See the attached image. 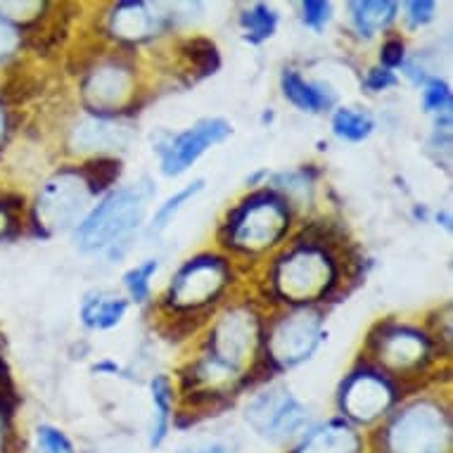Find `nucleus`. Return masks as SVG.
I'll return each instance as SVG.
<instances>
[{
  "mask_svg": "<svg viewBox=\"0 0 453 453\" xmlns=\"http://www.w3.org/2000/svg\"><path fill=\"white\" fill-rule=\"evenodd\" d=\"M111 34L128 43H142L166 27V15H159L148 3H121L111 15Z\"/></svg>",
  "mask_w": 453,
  "mask_h": 453,
  "instance_id": "nucleus-14",
  "label": "nucleus"
},
{
  "mask_svg": "<svg viewBox=\"0 0 453 453\" xmlns=\"http://www.w3.org/2000/svg\"><path fill=\"white\" fill-rule=\"evenodd\" d=\"M351 22L361 36L371 38L375 31L385 29L396 17V3L392 0H358L351 3Z\"/></svg>",
  "mask_w": 453,
  "mask_h": 453,
  "instance_id": "nucleus-19",
  "label": "nucleus"
},
{
  "mask_svg": "<svg viewBox=\"0 0 453 453\" xmlns=\"http://www.w3.org/2000/svg\"><path fill=\"white\" fill-rule=\"evenodd\" d=\"M434 3L432 0H416V3H409V19L413 27H423V24L432 22L434 19Z\"/></svg>",
  "mask_w": 453,
  "mask_h": 453,
  "instance_id": "nucleus-32",
  "label": "nucleus"
},
{
  "mask_svg": "<svg viewBox=\"0 0 453 453\" xmlns=\"http://www.w3.org/2000/svg\"><path fill=\"white\" fill-rule=\"evenodd\" d=\"M245 420L261 439L280 444L306 423V409L292 396L288 387L275 385L257 394L247 403Z\"/></svg>",
  "mask_w": 453,
  "mask_h": 453,
  "instance_id": "nucleus-8",
  "label": "nucleus"
},
{
  "mask_svg": "<svg viewBox=\"0 0 453 453\" xmlns=\"http://www.w3.org/2000/svg\"><path fill=\"white\" fill-rule=\"evenodd\" d=\"M396 83V76H394V72H389V69L385 67H378V69H371L368 72V76H365V86L371 90H385L389 88V86H394Z\"/></svg>",
  "mask_w": 453,
  "mask_h": 453,
  "instance_id": "nucleus-33",
  "label": "nucleus"
},
{
  "mask_svg": "<svg viewBox=\"0 0 453 453\" xmlns=\"http://www.w3.org/2000/svg\"><path fill=\"white\" fill-rule=\"evenodd\" d=\"M361 439L344 420H330L306 434L295 453H358Z\"/></svg>",
  "mask_w": 453,
  "mask_h": 453,
  "instance_id": "nucleus-15",
  "label": "nucleus"
},
{
  "mask_svg": "<svg viewBox=\"0 0 453 453\" xmlns=\"http://www.w3.org/2000/svg\"><path fill=\"white\" fill-rule=\"evenodd\" d=\"M337 282V268L326 250L299 245L275 264V292L295 304H311L327 297Z\"/></svg>",
  "mask_w": 453,
  "mask_h": 453,
  "instance_id": "nucleus-3",
  "label": "nucleus"
},
{
  "mask_svg": "<svg viewBox=\"0 0 453 453\" xmlns=\"http://www.w3.org/2000/svg\"><path fill=\"white\" fill-rule=\"evenodd\" d=\"M127 141V128H121L119 124L104 119V117L83 121L74 131V142L79 145L76 150H111L117 145H124Z\"/></svg>",
  "mask_w": 453,
  "mask_h": 453,
  "instance_id": "nucleus-18",
  "label": "nucleus"
},
{
  "mask_svg": "<svg viewBox=\"0 0 453 453\" xmlns=\"http://www.w3.org/2000/svg\"><path fill=\"white\" fill-rule=\"evenodd\" d=\"M131 93H134V74L119 62L103 65L83 83V100L97 117L119 111L128 103Z\"/></svg>",
  "mask_w": 453,
  "mask_h": 453,
  "instance_id": "nucleus-13",
  "label": "nucleus"
},
{
  "mask_svg": "<svg viewBox=\"0 0 453 453\" xmlns=\"http://www.w3.org/2000/svg\"><path fill=\"white\" fill-rule=\"evenodd\" d=\"M423 107L427 111H434L437 117L451 114V90L439 79H425Z\"/></svg>",
  "mask_w": 453,
  "mask_h": 453,
  "instance_id": "nucleus-27",
  "label": "nucleus"
},
{
  "mask_svg": "<svg viewBox=\"0 0 453 453\" xmlns=\"http://www.w3.org/2000/svg\"><path fill=\"white\" fill-rule=\"evenodd\" d=\"M380 60L385 65V69L392 72L394 67H399L403 62V41L402 38H389L385 45H382V55Z\"/></svg>",
  "mask_w": 453,
  "mask_h": 453,
  "instance_id": "nucleus-31",
  "label": "nucleus"
},
{
  "mask_svg": "<svg viewBox=\"0 0 453 453\" xmlns=\"http://www.w3.org/2000/svg\"><path fill=\"white\" fill-rule=\"evenodd\" d=\"M202 188H204V180L197 179L195 183H190V186H186L183 190H179V193L173 195V197H169V200L164 202L162 207L157 209L155 219H152V233H162L164 228L173 221V216L183 209V204H186L188 200H193L197 193H202Z\"/></svg>",
  "mask_w": 453,
  "mask_h": 453,
  "instance_id": "nucleus-25",
  "label": "nucleus"
},
{
  "mask_svg": "<svg viewBox=\"0 0 453 453\" xmlns=\"http://www.w3.org/2000/svg\"><path fill=\"white\" fill-rule=\"evenodd\" d=\"M290 228V207L280 195L271 190L247 197L240 207L228 214L223 223L226 245L240 252H264L288 233Z\"/></svg>",
  "mask_w": 453,
  "mask_h": 453,
  "instance_id": "nucleus-1",
  "label": "nucleus"
},
{
  "mask_svg": "<svg viewBox=\"0 0 453 453\" xmlns=\"http://www.w3.org/2000/svg\"><path fill=\"white\" fill-rule=\"evenodd\" d=\"M228 264L221 257L202 254L186 261L173 275L169 288V304L180 311H197L209 302H214L228 285Z\"/></svg>",
  "mask_w": 453,
  "mask_h": 453,
  "instance_id": "nucleus-7",
  "label": "nucleus"
},
{
  "mask_svg": "<svg viewBox=\"0 0 453 453\" xmlns=\"http://www.w3.org/2000/svg\"><path fill=\"white\" fill-rule=\"evenodd\" d=\"M259 340V319L247 309H233L216 323L209 340V358L238 375L240 365L252 357Z\"/></svg>",
  "mask_w": 453,
  "mask_h": 453,
  "instance_id": "nucleus-9",
  "label": "nucleus"
},
{
  "mask_svg": "<svg viewBox=\"0 0 453 453\" xmlns=\"http://www.w3.org/2000/svg\"><path fill=\"white\" fill-rule=\"evenodd\" d=\"M302 12H304V24L311 27V29L320 31L330 22V12H333V5L330 3H323V0H306L302 3Z\"/></svg>",
  "mask_w": 453,
  "mask_h": 453,
  "instance_id": "nucleus-30",
  "label": "nucleus"
},
{
  "mask_svg": "<svg viewBox=\"0 0 453 453\" xmlns=\"http://www.w3.org/2000/svg\"><path fill=\"white\" fill-rule=\"evenodd\" d=\"M5 135H8V114H5V110L0 107V148H3Z\"/></svg>",
  "mask_w": 453,
  "mask_h": 453,
  "instance_id": "nucleus-37",
  "label": "nucleus"
},
{
  "mask_svg": "<svg viewBox=\"0 0 453 453\" xmlns=\"http://www.w3.org/2000/svg\"><path fill=\"white\" fill-rule=\"evenodd\" d=\"M19 45H22V31H19V27L0 15V62L12 58Z\"/></svg>",
  "mask_w": 453,
  "mask_h": 453,
  "instance_id": "nucleus-29",
  "label": "nucleus"
},
{
  "mask_svg": "<svg viewBox=\"0 0 453 453\" xmlns=\"http://www.w3.org/2000/svg\"><path fill=\"white\" fill-rule=\"evenodd\" d=\"M320 342H323L320 313L306 306L285 316L273 327V333L266 340V358L273 364L275 371L295 368L304 364L306 358H311Z\"/></svg>",
  "mask_w": 453,
  "mask_h": 453,
  "instance_id": "nucleus-6",
  "label": "nucleus"
},
{
  "mask_svg": "<svg viewBox=\"0 0 453 453\" xmlns=\"http://www.w3.org/2000/svg\"><path fill=\"white\" fill-rule=\"evenodd\" d=\"M127 309V299L114 297V295H104V292H93V295L83 299L81 319L93 330H110V327L119 326Z\"/></svg>",
  "mask_w": 453,
  "mask_h": 453,
  "instance_id": "nucleus-17",
  "label": "nucleus"
},
{
  "mask_svg": "<svg viewBox=\"0 0 453 453\" xmlns=\"http://www.w3.org/2000/svg\"><path fill=\"white\" fill-rule=\"evenodd\" d=\"M240 24L245 29L247 41L257 45L273 36L275 27H278V15H275V10H271L264 3H257L254 8L245 10L240 15Z\"/></svg>",
  "mask_w": 453,
  "mask_h": 453,
  "instance_id": "nucleus-22",
  "label": "nucleus"
},
{
  "mask_svg": "<svg viewBox=\"0 0 453 453\" xmlns=\"http://www.w3.org/2000/svg\"><path fill=\"white\" fill-rule=\"evenodd\" d=\"M148 197L150 188L142 186L121 188L107 195L76 228V247L81 252H100L127 238L141 226Z\"/></svg>",
  "mask_w": 453,
  "mask_h": 453,
  "instance_id": "nucleus-2",
  "label": "nucleus"
},
{
  "mask_svg": "<svg viewBox=\"0 0 453 453\" xmlns=\"http://www.w3.org/2000/svg\"><path fill=\"white\" fill-rule=\"evenodd\" d=\"M371 344L382 365L394 372L420 371L432 354L430 340L413 327L403 326L382 327V334L372 337Z\"/></svg>",
  "mask_w": 453,
  "mask_h": 453,
  "instance_id": "nucleus-12",
  "label": "nucleus"
},
{
  "mask_svg": "<svg viewBox=\"0 0 453 453\" xmlns=\"http://www.w3.org/2000/svg\"><path fill=\"white\" fill-rule=\"evenodd\" d=\"M179 453H231V446L221 444V441H211V444L193 446V449H183Z\"/></svg>",
  "mask_w": 453,
  "mask_h": 453,
  "instance_id": "nucleus-35",
  "label": "nucleus"
},
{
  "mask_svg": "<svg viewBox=\"0 0 453 453\" xmlns=\"http://www.w3.org/2000/svg\"><path fill=\"white\" fill-rule=\"evenodd\" d=\"M385 444L387 453H449V416L434 402L411 403L387 427Z\"/></svg>",
  "mask_w": 453,
  "mask_h": 453,
  "instance_id": "nucleus-4",
  "label": "nucleus"
},
{
  "mask_svg": "<svg viewBox=\"0 0 453 453\" xmlns=\"http://www.w3.org/2000/svg\"><path fill=\"white\" fill-rule=\"evenodd\" d=\"M152 403H155V418H152V432H150V446L157 449L169 434V423H172V382L166 375H157L152 380Z\"/></svg>",
  "mask_w": 453,
  "mask_h": 453,
  "instance_id": "nucleus-20",
  "label": "nucleus"
},
{
  "mask_svg": "<svg viewBox=\"0 0 453 453\" xmlns=\"http://www.w3.org/2000/svg\"><path fill=\"white\" fill-rule=\"evenodd\" d=\"M282 93L285 97L290 100L295 107L304 111H326L330 110L334 104V93L327 88L326 83H313V81H304L297 72H292V69H285L282 72Z\"/></svg>",
  "mask_w": 453,
  "mask_h": 453,
  "instance_id": "nucleus-16",
  "label": "nucleus"
},
{
  "mask_svg": "<svg viewBox=\"0 0 453 453\" xmlns=\"http://www.w3.org/2000/svg\"><path fill=\"white\" fill-rule=\"evenodd\" d=\"M12 231H15V216L8 209V204L0 202V240L10 238Z\"/></svg>",
  "mask_w": 453,
  "mask_h": 453,
  "instance_id": "nucleus-34",
  "label": "nucleus"
},
{
  "mask_svg": "<svg viewBox=\"0 0 453 453\" xmlns=\"http://www.w3.org/2000/svg\"><path fill=\"white\" fill-rule=\"evenodd\" d=\"M396 402V389L382 372L372 368H361L344 380L340 389V406L344 416L357 423H372L385 416Z\"/></svg>",
  "mask_w": 453,
  "mask_h": 453,
  "instance_id": "nucleus-11",
  "label": "nucleus"
},
{
  "mask_svg": "<svg viewBox=\"0 0 453 453\" xmlns=\"http://www.w3.org/2000/svg\"><path fill=\"white\" fill-rule=\"evenodd\" d=\"M375 128V121L368 111L351 110V107H344V110H337L333 117V131L337 138L349 142L365 141L368 135L372 134Z\"/></svg>",
  "mask_w": 453,
  "mask_h": 453,
  "instance_id": "nucleus-21",
  "label": "nucleus"
},
{
  "mask_svg": "<svg viewBox=\"0 0 453 453\" xmlns=\"http://www.w3.org/2000/svg\"><path fill=\"white\" fill-rule=\"evenodd\" d=\"M34 453H74V449H72V441L58 427L41 425L36 430Z\"/></svg>",
  "mask_w": 453,
  "mask_h": 453,
  "instance_id": "nucleus-28",
  "label": "nucleus"
},
{
  "mask_svg": "<svg viewBox=\"0 0 453 453\" xmlns=\"http://www.w3.org/2000/svg\"><path fill=\"white\" fill-rule=\"evenodd\" d=\"M90 190L79 169H62L45 180L36 200V226L43 235L69 231L88 204Z\"/></svg>",
  "mask_w": 453,
  "mask_h": 453,
  "instance_id": "nucleus-5",
  "label": "nucleus"
},
{
  "mask_svg": "<svg viewBox=\"0 0 453 453\" xmlns=\"http://www.w3.org/2000/svg\"><path fill=\"white\" fill-rule=\"evenodd\" d=\"M157 268H159V261L148 259L142 261L141 266L131 268V271L124 275V285H127L128 295H131V299H135L138 304H142V302L150 297V280H152V275L157 273Z\"/></svg>",
  "mask_w": 453,
  "mask_h": 453,
  "instance_id": "nucleus-26",
  "label": "nucleus"
},
{
  "mask_svg": "<svg viewBox=\"0 0 453 453\" xmlns=\"http://www.w3.org/2000/svg\"><path fill=\"white\" fill-rule=\"evenodd\" d=\"M183 55L195 69V79H204V76L216 74V69L221 67V58L216 45L207 38H193L183 45Z\"/></svg>",
  "mask_w": 453,
  "mask_h": 453,
  "instance_id": "nucleus-24",
  "label": "nucleus"
},
{
  "mask_svg": "<svg viewBox=\"0 0 453 453\" xmlns=\"http://www.w3.org/2000/svg\"><path fill=\"white\" fill-rule=\"evenodd\" d=\"M233 134V127L226 119H202L183 134L172 135L159 145V162L164 176H180L200 159L209 148H214Z\"/></svg>",
  "mask_w": 453,
  "mask_h": 453,
  "instance_id": "nucleus-10",
  "label": "nucleus"
},
{
  "mask_svg": "<svg viewBox=\"0 0 453 453\" xmlns=\"http://www.w3.org/2000/svg\"><path fill=\"white\" fill-rule=\"evenodd\" d=\"M0 453H8V425H5L3 406H0Z\"/></svg>",
  "mask_w": 453,
  "mask_h": 453,
  "instance_id": "nucleus-36",
  "label": "nucleus"
},
{
  "mask_svg": "<svg viewBox=\"0 0 453 453\" xmlns=\"http://www.w3.org/2000/svg\"><path fill=\"white\" fill-rule=\"evenodd\" d=\"M83 183L90 190V195H97L107 190L114 180L121 176V162L119 159H110V157H97L93 162H86L79 169Z\"/></svg>",
  "mask_w": 453,
  "mask_h": 453,
  "instance_id": "nucleus-23",
  "label": "nucleus"
}]
</instances>
